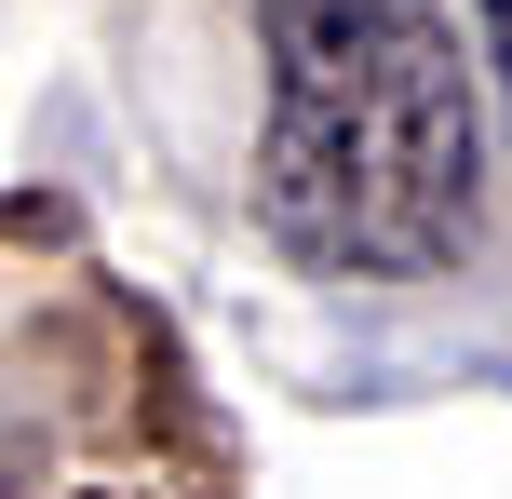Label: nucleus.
I'll return each mask as SVG.
<instances>
[{"mask_svg":"<svg viewBox=\"0 0 512 499\" xmlns=\"http://www.w3.org/2000/svg\"><path fill=\"white\" fill-rule=\"evenodd\" d=\"M486 14V81H499V108H512V0H472Z\"/></svg>","mask_w":512,"mask_h":499,"instance_id":"obj_2","label":"nucleus"},{"mask_svg":"<svg viewBox=\"0 0 512 499\" xmlns=\"http://www.w3.org/2000/svg\"><path fill=\"white\" fill-rule=\"evenodd\" d=\"M270 122H256V216L283 257L337 284H432L486 216V122H472L459 14L445 0H256Z\"/></svg>","mask_w":512,"mask_h":499,"instance_id":"obj_1","label":"nucleus"}]
</instances>
